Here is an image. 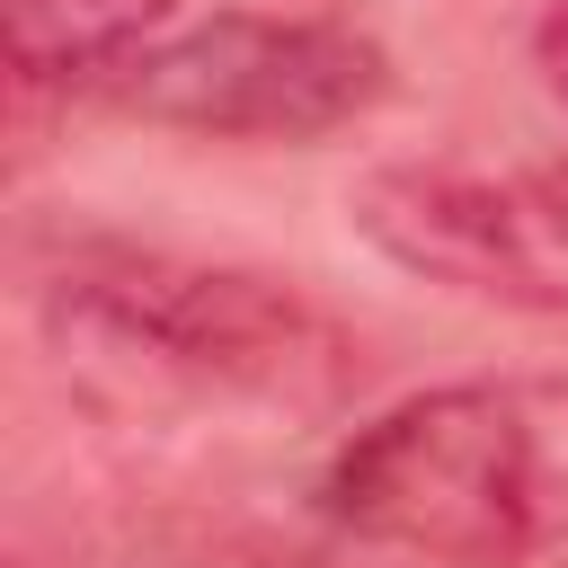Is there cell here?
Returning <instances> with one entry per match:
<instances>
[{"label": "cell", "mask_w": 568, "mask_h": 568, "mask_svg": "<svg viewBox=\"0 0 568 568\" xmlns=\"http://www.w3.org/2000/svg\"><path fill=\"white\" fill-rule=\"evenodd\" d=\"M44 328L80 373L151 399L328 417L355 390V337L257 266H213L133 240H80L44 284Z\"/></svg>", "instance_id": "1"}, {"label": "cell", "mask_w": 568, "mask_h": 568, "mask_svg": "<svg viewBox=\"0 0 568 568\" xmlns=\"http://www.w3.org/2000/svg\"><path fill=\"white\" fill-rule=\"evenodd\" d=\"M320 506L337 532L426 568H524L541 541L532 417L497 382L417 390L328 453Z\"/></svg>", "instance_id": "2"}, {"label": "cell", "mask_w": 568, "mask_h": 568, "mask_svg": "<svg viewBox=\"0 0 568 568\" xmlns=\"http://www.w3.org/2000/svg\"><path fill=\"white\" fill-rule=\"evenodd\" d=\"M355 231L417 284L568 320V169L390 160L346 195Z\"/></svg>", "instance_id": "4"}, {"label": "cell", "mask_w": 568, "mask_h": 568, "mask_svg": "<svg viewBox=\"0 0 568 568\" xmlns=\"http://www.w3.org/2000/svg\"><path fill=\"white\" fill-rule=\"evenodd\" d=\"M9 71L44 98H124L142 53L186 27V0H0Z\"/></svg>", "instance_id": "5"}, {"label": "cell", "mask_w": 568, "mask_h": 568, "mask_svg": "<svg viewBox=\"0 0 568 568\" xmlns=\"http://www.w3.org/2000/svg\"><path fill=\"white\" fill-rule=\"evenodd\" d=\"M532 62H541L550 98L568 106V0H550V9H541V27H532Z\"/></svg>", "instance_id": "6"}, {"label": "cell", "mask_w": 568, "mask_h": 568, "mask_svg": "<svg viewBox=\"0 0 568 568\" xmlns=\"http://www.w3.org/2000/svg\"><path fill=\"white\" fill-rule=\"evenodd\" d=\"M390 98V53L337 18L213 9L142 53L115 106L213 142H320Z\"/></svg>", "instance_id": "3"}]
</instances>
